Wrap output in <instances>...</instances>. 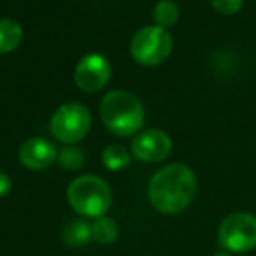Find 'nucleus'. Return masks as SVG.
Returning <instances> with one entry per match:
<instances>
[{"label":"nucleus","instance_id":"f257e3e1","mask_svg":"<svg viewBox=\"0 0 256 256\" xmlns=\"http://www.w3.org/2000/svg\"><path fill=\"white\" fill-rule=\"evenodd\" d=\"M196 193V176L188 165L170 164L151 178L148 198L164 214H178L193 202Z\"/></svg>","mask_w":256,"mask_h":256},{"label":"nucleus","instance_id":"f03ea898","mask_svg":"<svg viewBox=\"0 0 256 256\" xmlns=\"http://www.w3.org/2000/svg\"><path fill=\"white\" fill-rule=\"evenodd\" d=\"M100 118L109 132L120 137L136 136L144 124V107L134 93L124 90L109 92L100 102Z\"/></svg>","mask_w":256,"mask_h":256},{"label":"nucleus","instance_id":"7ed1b4c3","mask_svg":"<svg viewBox=\"0 0 256 256\" xmlns=\"http://www.w3.org/2000/svg\"><path fill=\"white\" fill-rule=\"evenodd\" d=\"M67 200L78 214L84 218L106 216L112 202L110 188L98 176H79L68 184Z\"/></svg>","mask_w":256,"mask_h":256},{"label":"nucleus","instance_id":"20e7f679","mask_svg":"<svg viewBox=\"0 0 256 256\" xmlns=\"http://www.w3.org/2000/svg\"><path fill=\"white\" fill-rule=\"evenodd\" d=\"M130 53L137 64L144 67H156L170 56L172 36L162 26H144L132 37Z\"/></svg>","mask_w":256,"mask_h":256},{"label":"nucleus","instance_id":"39448f33","mask_svg":"<svg viewBox=\"0 0 256 256\" xmlns=\"http://www.w3.org/2000/svg\"><path fill=\"white\" fill-rule=\"evenodd\" d=\"M92 114L88 107L79 102H68L60 106L53 112L50 121V130L60 142L76 144L90 132Z\"/></svg>","mask_w":256,"mask_h":256},{"label":"nucleus","instance_id":"423d86ee","mask_svg":"<svg viewBox=\"0 0 256 256\" xmlns=\"http://www.w3.org/2000/svg\"><path fill=\"white\" fill-rule=\"evenodd\" d=\"M218 242L230 252H248L256 248V216L234 212L226 216L218 230Z\"/></svg>","mask_w":256,"mask_h":256},{"label":"nucleus","instance_id":"0eeeda50","mask_svg":"<svg viewBox=\"0 0 256 256\" xmlns=\"http://www.w3.org/2000/svg\"><path fill=\"white\" fill-rule=\"evenodd\" d=\"M110 62L100 53H88L76 65L74 81L86 93L100 92L110 79Z\"/></svg>","mask_w":256,"mask_h":256},{"label":"nucleus","instance_id":"6e6552de","mask_svg":"<svg viewBox=\"0 0 256 256\" xmlns=\"http://www.w3.org/2000/svg\"><path fill=\"white\" fill-rule=\"evenodd\" d=\"M172 140L167 132L151 128L137 134L132 140V154L140 162L148 164H156L170 154Z\"/></svg>","mask_w":256,"mask_h":256},{"label":"nucleus","instance_id":"1a4fd4ad","mask_svg":"<svg viewBox=\"0 0 256 256\" xmlns=\"http://www.w3.org/2000/svg\"><path fill=\"white\" fill-rule=\"evenodd\" d=\"M18 156L23 167L30 170H44L53 165V162L58 158V151L50 140L32 137L22 144Z\"/></svg>","mask_w":256,"mask_h":256},{"label":"nucleus","instance_id":"9d476101","mask_svg":"<svg viewBox=\"0 0 256 256\" xmlns=\"http://www.w3.org/2000/svg\"><path fill=\"white\" fill-rule=\"evenodd\" d=\"M23 28L14 20H0V54L11 53L22 44Z\"/></svg>","mask_w":256,"mask_h":256},{"label":"nucleus","instance_id":"9b49d317","mask_svg":"<svg viewBox=\"0 0 256 256\" xmlns=\"http://www.w3.org/2000/svg\"><path fill=\"white\" fill-rule=\"evenodd\" d=\"M93 238L92 235V224H88L82 220H74L70 223L65 224L64 228V240L65 244L72 246V248H79L90 242Z\"/></svg>","mask_w":256,"mask_h":256},{"label":"nucleus","instance_id":"f8f14e48","mask_svg":"<svg viewBox=\"0 0 256 256\" xmlns=\"http://www.w3.org/2000/svg\"><path fill=\"white\" fill-rule=\"evenodd\" d=\"M92 235L98 244L107 246L112 244L120 235V226L118 223L109 216H100L95 220V223L92 224Z\"/></svg>","mask_w":256,"mask_h":256},{"label":"nucleus","instance_id":"ddd939ff","mask_svg":"<svg viewBox=\"0 0 256 256\" xmlns=\"http://www.w3.org/2000/svg\"><path fill=\"white\" fill-rule=\"evenodd\" d=\"M102 164L109 170H121L130 165V153L120 144H110L102 151Z\"/></svg>","mask_w":256,"mask_h":256},{"label":"nucleus","instance_id":"4468645a","mask_svg":"<svg viewBox=\"0 0 256 256\" xmlns=\"http://www.w3.org/2000/svg\"><path fill=\"white\" fill-rule=\"evenodd\" d=\"M153 18L156 26L162 28H168L174 26L179 20V8L172 0H160L153 9Z\"/></svg>","mask_w":256,"mask_h":256},{"label":"nucleus","instance_id":"2eb2a0df","mask_svg":"<svg viewBox=\"0 0 256 256\" xmlns=\"http://www.w3.org/2000/svg\"><path fill=\"white\" fill-rule=\"evenodd\" d=\"M58 162L65 170H79L84 165V154L74 146H67L58 153Z\"/></svg>","mask_w":256,"mask_h":256},{"label":"nucleus","instance_id":"dca6fc26","mask_svg":"<svg viewBox=\"0 0 256 256\" xmlns=\"http://www.w3.org/2000/svg\"><path fill=\"white\" fill-rule=\"evenodd\" d=\"M209 2L218 12L226 14V16L238 12L242 8V4H244V0H209Z\"/></svg>","mask_w":256,"mask_h":256},{"label":"nucleus","instance_id":"f3484780","mask_svg":"<svg viewBox=\"0 0 256 256\" xmlns=\"http://www.w3.org/2000/svg\"><path fill=\"white\" fill-rule=\"evenodd\" d=\"M11 188H12L11 178H9L6 172H0V198L8 195V193L11 192Z\"/></svg>","mask_w":256,"mask_h":256},{"label":"nucleus","instance_id":"a211bd4d","mask_svg":"<svg viewBox=\"0 0 256 256\" xmlns=\"http://www.w3.org/2000/svg\"><path fill=\"white\" fill-rule=\"evenodd\" d=\"M214 256H232L230 252H226V251H221V252H216Z\"/></svg>","mask_w":256,"mask_h":256}]
</instances>
